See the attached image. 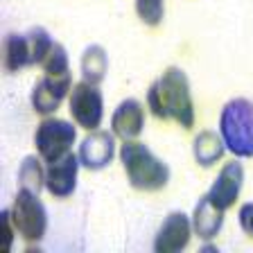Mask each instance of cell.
Segmentation results:
<instances>
[{"instance_id": "obj_1", "label": "cell", "mask_w": 253, "mask_h": 253, "mask_svg": "<svg viewBox=\"0 0 253 253\" xmlns=\"http://www.w3.org/2000/svg\"><path fill=\"white\" fill-rule=\"evenodd\" d=\"M147 104L158 120H174L183 129L195 126V102L190 95L188 75L181 68H168L149 86Z\"/></svg>"}, {"instance_id": "obj_2", "label": "cell", "mask_w": 253, "mask_h": 253, "mask_svg": "<svg viewBox=\"0 0 253 253\" xmlns=\"http://www.w3.org/2000/svg\"><path fill=\"white\" fill-rule=\"evenodd\" d=\"M120 161L125 165L126 179L131 188L142 192H156L163 190L169 181V168L161 158L149 152L147 145L136 140H125L120 147Z\"/></svg>"}, {"instance_id": "obj_3", "label": "cell", "mask_w": 253, "mask_h": 253, "mask_svg": "<svg viewBox=\"0 0 253 253\" xmlns=\"http://www.w3.org/2000/svg\"><path fill=\"white\" fill-rule=\"evenodd\" d=\"M219 136L233 156L253 158V102L235 97L221 109Z\"/></svg>"}, {"instance_id": "obj_4", "label": "cell", "mask_w": 253, "mask_h": 253, "mask_svg": "<svg viewBox=\"0 0 253 253\" xmlns=\"http://www.w3.org/2000/svg\"><path fill=\"white\" fill-rule=\"evenodd\" d=\"M11 221L25 242H41L47 228V212L39 195L21 188L11 206Z\"/></svg>"}, {"instance_id": "obj_5", "label": "cell", "mask_w": 253, "mask_h": 253, "mask_svg": "<svg viewBox=\"0 0 253 253\" xmlns=\"http://www.w3.org/2000/svg\"><path fill=\"white\" fill-rule=\"evenodd\" d=\"M75 140H77V129L61 118H45L34 133V145L45 163H54L66 156Z\"/></svg>"}, {"instance_id": "obj_6", "label": "cell", "mask_w": 253, "mask_h": 253, "mask_svg": "<svg viewBox=\"0 0 253 253\" xmlns=\"http://www.w3.org/2000/svg\"><path fill=\"white\" fill-rule=\"evenodd\" d=\"M70 116L82 129L95 131L104 118V97L100 88L88 82H79L70 90Z\"/></svg>"}, {"instance_id": "obj_7", "label": "cell", "mask_w": 253, "mask_h": 253, "mask_svg": "<svg viewBox=\"0 0 253 253\" xmlns=\"http://www.w3.org/2000/svg\"><path fill=\"white\" fill-rule=\"evenodd\" d=\"M192 237V221L185 212L174 211L165 217L163 226L158 228L156 240H154V251L156 253H176L183 251Z\"/></svg>"}, {"instance_id": "obj_8", "label": "cell", "mask_w": 253, "mask_h": 253, "mask_svg": "<svg viewBox=\"0 0 253 253\" xmlns=\"http://www.w3.org/2000/svg\"><path fill=\"white\" fill-rule=\"evenodd\" d=\"M79 156L68 152L54 163H47L45 168V188L57 199H66L77 188V172H79Z\"/></svg>"}, {"instance_id": "obj_9", "label": "cell", "mask_w": 253, "mask_h": 253, "mask_svg": "<svg viewBox=\"0 0 253 253\" xmlns=\"http://www.w3.org/2000/svg\"><path fill=\"white\" fill-rule=\"evenodd\" d=\"M242 183H244L242 163H237V161L226 163L221 168V172L217 174V179L212 181L211 190H208V199H211L217 208H221V211L226 212L237 201V197H240Z\"/></svg>"}, {"instance_id": "obj_10", "label": "cell", "mask_w": 253, "mask_h": 253, "mask_svg": "<svg viewBox=\"0 0 253 253\" xmlns=\"http://www.w3.org/2000/svg\"><path fill=\"white\" fill-rule=\"evenodd\" d=\"M79 163L86 169H104L116 156V140L109 131H90L79 145Z\"/></svg>"}, {"instance_id": "obj_11", "label": "cell", "mask_w": 253, "mask_h": 253, "mask_svg": "<svg viewBox=\"0 0 253 253\" xmlns=\"http://www.w3.org/2000/svg\"><path fill=\"white\" fill-rule=\"evenodd\" d=\"M70 86H73V82H70V77H43L41 82H37V86L32 88V106H34V111L37 113H41V116H50V113H54V111L59 109V104L63 102V97L68 95Z\"/></svg>"}, {"instance_id": "obj_12", "label": "cell", "mask_w": 253, "mask_h": 253, "mask_svg": "<svg viewBox=\"0 0 253 253\" xmlns=\"http://www.w3.org/2000/svg\"><path fill=\"white\" fill-rule=\"evenodd\" d=\"M111 129L116 136H120L122 140H133L142 133L145 129V109L138 100L129 97V100L120 102L111 118Z\"/></svg>"}, {"instance_id": "obj_13", "label": "cell", "mask_w": 253, "mask_h": 253, "mask_svg": "<svg viewBox=\"0 0 253 253\" xmlns=\"http://www.w3.org/2000/svg\"><path fill=\"white\" fill-rule=\"evenodd\" d=\"M224 226V211L217 208L208 195H204L199 199V204L195 206V215H192V231L201 237V240H212L217 237V233Z\"/></svg>"}, {"instance_id": "obj_14", "label": "cell", "mask_w": 253, "mask_h": 253, "mask_svg": "<svg viewBox=\"0 0 253 253\" xmlns=\"http://www.w3.org/2000/svg\"><path fill=\"white\" fill-rule=\"evenodd\" d=\"M25 66H34L32 47L27 34H9L5 41V68L9 73H18Z\"/></svg>"}, {"instance_id": "obj_15", "label": "cell", "mask_w": 253, "mask_h": 253, "mask_svg": "<svg viewBox=\"0 0 253 253\" xmlns=\"http://www.w3.org/2000/svg\"><path fill=\"white\" fill-rule=\"evenodd\" d=\"M224 152H226V145L215 131H201L192 142V154H195V161L201 168L215 165L224 156Z\"/></svg>"}, {"instance_id": "obj_16", "label": "cell", "mask_w": 253, "mask_h": 253, "mask_svg": "<svg viewBox=\"0 0 253 253\" xmlns=\"http://www.w3.org/2000/svg\"><path fill=\"white\" fill-rule=\"evenodd\" d=\"M109 70V57L102 45H90L82 54V77L88 84H102Z\"/></svg>"}, {"instance_id": "obj_17", "label": "cell", "mask_w": 253, "mask_h": 253, "mask_svg": "<svg viewBox=\"0 0 253 253\" xmlns=\"http://www.w3.org/2000/svg\"><path fill=\"white\" fill-rule=\"evenodd\" d=\"M18 181H21V188L30 190L34 195L41 192V188L45 185V169L41 168L37 156H25L18 169Z\"/></svg>"}, {"instance_id": "obj_18", "label": "cell", "mask_w": 253, "mask_h": 253, "mask_svg": "<svg viewBox=\"0 0 253 253\" xmlns=\"http://www.w3.org/2000/svg\"><path fill=\"white\" fill-rule=\"evenodd\" d=\"M43 70H45L47 77H70V66H68V54H66V47L61 43L54 41L52 50L47 52V57L43 59Z\"/></svg>"}, {"instance_id": "obj_19", "label": "cell", "mask_w": 253, "mask_h": 253, "mask_svg": "<svg viewBox=\"0 0 253 253\" xmlns=\"http://www.w3.org/2000/svg\"><path fill=\"white\" fill-rule=\"evenodd\" d=\"M136 11L140 16V21L149 27H156L163 21V0H136Z\"/></svg>"}, {"instance_id": "obj_20", "label": "cell", "mask_w": 253, "mask_h": 253, "mask_svg": "<svg viewBox=\"0 0 253 253\" xmlns=\"http://www.w3.org/2000/svg\"><path fill=\"white\" fill-rule=\"evenodd\" d=\"M240 226H242L244 233H249V235H253V204H242V208H240Z\"/></svg>"}, {"instance_id": "obj_21", "label": "cell", "mask_w": 253, "mask_h": 253, "mask_svg": "<svg viewBox=\"0 0 253 253\" xmlns=\"http://www.w3.org/2000/svg\"><path fill=\"white\" fill-rule=\"evenodd\" d=\"M0 221H2V231H5V249L9 251L11 249V240H14V231H11V211H2L0 215Z\"/></svg>"}]
</instances>
